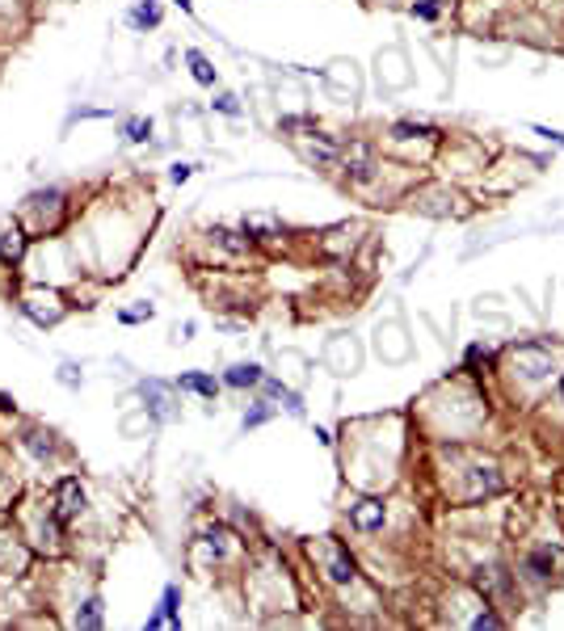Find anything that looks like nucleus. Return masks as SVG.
Wrapping results in <instances>:
<instances>
[{
  "label": "nucleus",
  "instance_id": "1",
  "mask_svg": "<svg viewBox=\"0 0 564 631\" xmlns=\"http://www.w3.org/2000/svg\"><path fill=\"white\" fill-rule=\"evenodd\" d=\"M55 514H59L63 522H67V518H76V514H84V489H80V480H76V476H63V480H59Z\"/></svg>",
  "mask_w": 564,
  "mask_h": 631
},
{
  "label": "nucleus",
  "instance_id": "2",
  "mask_svg": "<svg viewBox=\"0 0 564 631\" xmlns=\"http://www.w3.org/2000/svg\"><path fill=\"white\" fill-rule=\"evenodd\" d=\"M177 602H181V590H177V585H164V598H160V611H156V615H147V627H164V623H173V627H181V615H177Z\"/></svg>",
  "mask_w": 564,
  "mask_h": 631
},
{
  "label": "nucleus",
  "instance_id": "3",
  "mask_svg": "<svg viewBox=\"0 0 564 631\" xmlns=\"http://www.w3.org/2000/svg\"><path fill=\"white\" fill-rule=\"evenodd\" d=\"M350 522L358 531H379L383 526V505L379 501H358V505H350Z\"/></svg>",
  "mask_w": 564,
  "mask_h": 631
},
{
  "label": "nucleus",
  "instance_id": "4",
  "mask_svg": "<svg viewBox=\"0 0 564 631\" xmlns=\"http://www.w3.org/2000/svg\"><path fill=\"white\" fill-rule=\"evenodd\" d=\"M223 383H228V387H257V383H265V375H261V366L240 362V366H232V371L223 375Z\"/></svg>",
  "mask_w": 564,
  "mask_h": 631
},
{
  "label": "nucleus",
  "instance_id": "5",
  "mask_svg": "<svg viewBox=\"0 0 564 631\" xmlns=\"http://www.w3.org/2000/svg\"><path fill=\"white\" fill-rule=\"evenodd\" d=\"M185 63H190V72H194V80L198 84H215V67H211V59L202 55V51H185Z\"/></svg>",
  "mask_w": 564,
  "mask_h": 631
},
{
  "label": "nucleus",
  "instance_id": "6",
  "mask_svg": "<svg viewBox=\"0 0 564 631\" xmlns=\"http://www.w3.org/2000/svg\"><path fill=\"white\" fill-rule=\"evenodd\" d=\"M177 387H181V392H194V396H206V400H215V392H219L211 375H181Z\"/></svg>",
  "mask_w": 564,
  "mask_h": 631
},
{
  "label": "nucleus",
  "instance_id": "7",
  "mask_svg": "<svg viewBox=\"0 0 564 631\" xmlns=\"http://www.w3.org/2000/svg\"><path fill=\"white\" fill-rule=\"evenodd\" d=\"M21 248H25V232H21V227H13V232H4V240H0V257H8V261H17V257H21Z\"/></svg>",
  "mask_w": 564,
  "mask_h": 631
},
{
  "label": "nucleus",
  "instance_id": "8",
  "mask_svg": "<svg viewBox=\"0 0 564 631\" xmlns=\"http://www.w3.org/2000/svg\"><path fill=\"white\" fill-rule=\"evenodd\" d=\"M527 569H531L535 581H548V577H552V556H548V552H531V556H527Z\"/></svg>",
  "mask_w": 564,
  "mask_h": 631
},
{
  "label": "nucleus",
  "instance_id": "9",
  "mask_svg": "<svg viewBox=\"0 0 564 631\" xmlns=\"http://www.w3.org/2000/svg\"><path fill=\"white\" fill-rule=\"evenodd\" d=\"M156 21H160V8H156L152 0H143V4L131 13V25H156Z\"/></svg>",
  "mask_w": 564,
  "mask_h": 631
},
{
  "label": "nucleus",
  "instance_id": "10",
  "mask_svg": "<svg viewBox=\"0 0 564 631\" xmlns=\"http://www.w3.org/2000/svg\"><path fill=\"white\" fill-rule=\"evenodd\" d=\"M346 164H350L346 173H350L354 181H367V177H371V160H367V152H362V147H358V156H354V160H346Z\"/></svg>",
  "mask_w": 564,
  "mask_h": 631
},
{
  "label": "nucleus",
  "instance_id": "11",
  "mask_svg": "<svg viewBox=\"0 0 564 631\" xmlns=\"http://www.w3.org/2000/svg\"><path fill=\"white\" fill-rule=\"evenodd\" d=\"M76 623H80V627H101V602L88 598V602H84V615H76Z\"/></svg>",
  "mask_w": 564,
  "mask_h": 631
},
{
  "label": "nucleus",
  "instance_id": "12",
  "mask_svg": "<svg viewBox=\"0 0 564 631\" xmlns=\"http://www.w3.org/2000/svg\"><path fill=\"white\" fill-rule=\"evenodd\" d=\"M147 135H152V122H147V118H131V122H126V139H131V143H143Z\"/></svg>",
  "mask_w": 564,
  "mask_h": 631
},
{
  "label": "nucleus",
  "instance_id": "13",
  "mask_svg": "<svg viewBox=\"0 0 564 631\" xmlns=\"http://www.w3.org/2000/svg\"><path fill=\"white\" fill-rule=\"evenodd\" d=\"M215 109H219V114H232V118H236V114H240V101H236L232 93H219V97H215Z\"/></svg>",
  "mask_w": 564,
  "mask_h": 631
},
{
  "label": "nucleus",
  "instance_id": "14",
  "mask_svg": "<svg viewBox=\"0 0 564 631\" xmlns=\"http://www.w3.org/2000/svg\"><path fill=\"white\" fill-rule=\"evenodd\" d=\"M392 135H396V139H413V135H430V131H426V126H413V122H396Z\"/></svg>",
  "mask_w": 564,
  "mask_h": 631
},
{
  "label": "nucleus",
  "instance_id": "15",
  "mask_svg": "<svg viewBox=\"0 0 564 631\" xmlns=\"http://www.w3.org/2000/svg\"><path fill=\"white\" fill-rule=\"evenodd\" d=\"M413 17L434 21V17H438V4H434V0H417V4H413Z\"/></svg>",
  "mask_w": 564,
  "mask_h": 631
},
{
  "label": "nucleus",
  "instance_id": "16",
  "mask_svg": "<svg viewBox=\"0 0 564 631\" xmlns=\"http://www.w3.org/2000/svg\"><path fill=\"white\" fill-rule=\"evenodd\" d=\"M265 417H270V409H257V413H249V417H244V430H253V425H261Z\"/></svg>",
  "mask_w": 564,
  "mask_h": 631
},
{
  "label": "nucleus",
  "instance_id": "17",
  "mask_svg": "<svg viewBox=\"0 0 564 631\" xmlns=\"http://www.w3.org/2000/svg\"><path fill=\"white\" fill-rule=\"evenodd\" d=\"M190 173H194L190 164H173V181H177V185H181V181H190Z\"/></svg>",
  "mask_w": 564,
  "mask_h": 631
},
{
  "label": "nucleus",
  "instance_id": "18",
  "mask_svg": "<svg viewBox=\"0 0 564 631\" xmlns=\"http://www.w3.org/2000/svg\"><path fill=\"white\" fill-rule=\"evenodd\" d=\"M59 379H63L67 387H76V383H80V375H76V366H63V375H59Z\"/></svg>",
  "mask_w": 564,
  "mask_h": 631
},
{
  "label": "nucleus",
  "instance_id": "19",
  "mask_svg": "<svg viewBox=\"0 0 564 631\" xmlns=\"http://www.w3.org/2000/svg\"><path fill=\"white\" fill-rule=\"evenodd\" d=\"M472 627H501V619H497V615H480Z\"/></svg>",
  "mask_w": 564,
  "mask_h": 631
},
{
  "label": "nucleus",
  "instance_id": "20",
  "mask_svg": "<svg viewBox=\"0 0 564 631\" xmlns=\"http://www.w3.org/2000/svg\"><path fill=\"white\" fill-rule=\"evenodd\" d=\"M173 4H177L181 13H190V8H194V0H173Z\"/></svg>",
  "mask_w": 564,
  "mask_h": 631
},
{
  "label": "nucleus",
  "instance_id": "21",
  "mask_svg": "<svg viewBox=\"0 0 564 631\" xmlns=\"http://www.w3.org/2000/svg\"><path fill=\"white\" fill-rule=\"evenodd\" d=\"M560 392H564V383H560Z\"/></svg>",
  "mask_w": 564,
  "mask_h": 631
}]
</instances>
